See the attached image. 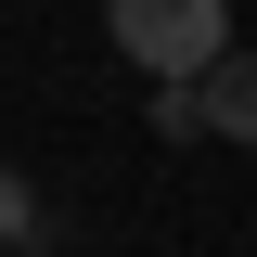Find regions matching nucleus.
<instances>
[{
  "instance_id": "1",
  "label": "nucleus",
  "mask_w": 257,
  "mask_h": 257,
  "mask_svg": "<svg viewBox=\"0 0 257 257\" xmlns=\"http://www.w3.org/2000/svg\"><path fill=\"white\" fill-rule=\"evenodd\" d=\"M103 39L142 77H206L231 52V0H103Z\"/></svg>"
},
{
  "instance_id": "3",
  "label": "nucleus",
  "mask_w": 257,
  "mask_h": 257,
  "mask_svg": "<svg viewBox=\"0 0 257 257\" xmlns=\"http://www.w3.org/2000/svg\"><path fill=\"white\" fill-rule=\"evenodd\" d=\"M39 231V193H26V167H0V244H26Z\"/></svg>"
},
{
  "instance_id": "4",
  "label": "nucleus",
  "mask_w": 257,
  "mask_h": 257,
  "mask_svg": "<svg viewBox=\"0 0 257 257\" xmlns=\"http://www.w3.org/2000/svg\"><path fill=\"white\" fill-rule=\"evenodd\" d=\"M13 257H39V244H13Z\"/></svg>"
},
{
  "instance_id": "2",
  "label": "nucleus",
  "mask_w": 257,
  "mask_h": 257,
  "mask_svg": "<svg viewBox=\"0 0 257 257\" xmlns=\"http://www.w3.org/2000/svg\"><path fill=\"white\" fill-rule=\"evenodd\" d=\"M193 128H219V142H257V52H219L193 77Z\"/></svg>"
}]
</instances>
